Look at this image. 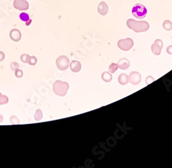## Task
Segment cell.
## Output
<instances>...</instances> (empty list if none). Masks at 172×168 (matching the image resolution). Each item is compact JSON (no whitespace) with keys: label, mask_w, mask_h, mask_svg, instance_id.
<instances>
[{"label":"cell","mask_w":172,"mask_h":168,"mask_svg":"<svg viewBox=\"0 0 172 168\" xmlns=\"http://www.w3.org/2000/svg\"><path fill=\"white\" fill-rule=\"evenodd\" d=\"M133 41L131 39H121L118 42V46L120 49L123 51H128L133 47Z\"/></svg>","instance_id":"5"},{"label":"cell","mask_w":172,"mask_h":168,"mask_svg":"<svg viewBox=\"0 0 172 168\" xmlns=\"http://www.w3.org/2000/svg\"><path fill=\"white\" fill-rule=\"evenodd\" d=\"M11 69L13 70H17V69H19V65L18 64V63H16V62H13L11 63Z\"/></svg>","instance_id":"20"},{"label":"cell","mask_w":172,"mask_h":168,"mask_svg":"<svg viewBox=\"0 0 172 168\" xmlns=\"http://www.w3.org/2000/svg\"><path fill=\"white\" fill-rule=\"evenodd\" d=\"M154 81H155V79H154V78L153 77V76H148L146 78V84L149 85V84H151V83L153 82Z\"/></svg>","instance_id":"21"},{"label":"cell","mask_w":172,"mask_h":168,"mask_svg":"<svg viewBox=\"0 0 172 168\" xmlns=\"http://www.w3.org/2000/svg\"><path fill=\"white\" fill-rule=\"evenodd\" d=\"M2 121H3V116L1 114H0V122H2Z\"/></svg>","instance_id":"27"},{"label":"cell","mask_w":172,"mask_h":168,"mask_svg":"<svg viewBox=\"0 0 172 168\" xmlns=\"http://www.w3.org/2000/svg\"><path fill=\"white\" fill-rule=\"evenodd\" d=\"M19 18L21 20L24 21L26 22V26H29V25L31 24V23L32 22V20L30 19L29 15L26 13H21V14L19 15Z\"/></svg>","instance_id":"13"},{"label":"cell","mask_w":172,"mask_h":168,"mask_svg":"<svg viewBox=\"0 0 172 168\" xmlns=\"http://www.w3.org/2000/svg\"><path fill=\"white\" fill-rule=\"evenodd\" d=\"M42 117H43V114H42V112H41V110H37L35 114V120L37 121H40L41 119H42Z\"/></svg>","instance_id":"17"},{"label":"cell","mask_w":172,"mask_h":168,"mask_svg":"<svg viewBox=\"0 0 172 168\" xmlns=\"http://www.w3.org/2000/svg\"><path fill=\"white\" fill-rule=\"evenodd\" d=\"M30 59H31V56L27 54H23L21 56V60L24 63H29Z\"/></svg>","instance_id":"19"},{"label":"cell","mask_w":172,"mask_h":168,"mask_svg":"<svg viewBox=\"0 0 172 168\" xmlns=\"http://www.w3.org/2000/svg\"><path fill=\"white\" fill-rule=\"evenodd\" d=\"M37 60L35 56H31V59H30V61L28 64L32 65V66H34V65H35L37 64Z\"/></svg>","instance_id":"22"},{"label":"cell","mask_w":172,"mask_h":168,"mask_svg":"<svg viewBox=\"0 0 172 168\" xmlns=\"http://www.w3.org/2000/svg\"><path fill=\"white\" fill-rule=\"evenodd\" d=\"M14 118H15V119H13V116H12V117H11V122L13 124H19V122H17V121H19V120H18V118L16 117V116H14Z\"/></svg>","instance_id":"24"},{"label":"cell","mask_w":172,"mask_h":168,"mask_svg":"<svg viewBox=\"0 0 172 168\" xmlns=\"http://www.w3.org/2000/svg\"><path fill=\"white\" fill-rule=\"evenodd\" d=\"M10 37L13 41H19L21 38V33L18 29H13L10 32Z\"/></svg>","instance_id":"9"},{"label":"cell","mask_w":172,"mask_h":168,"mask_svg":"<svg viewBox=\"0 0 172 168\" xmlns=\"http://www.w3.org/2000/svg\"><path fill=\"white\" fill-rule=\"evenodd\" d=\"M128 26L136 32H142V31H145L148 29L149 26L145 21L143 22L136 23L134 21L129 20L128 22Z\"/></svg>","instance_id":"3"},{"label":"cell","mask_w":172,"mask_h":168,"mask_svg":"<svg viewBox=\"0 0 172 168\" xmlns=\"http://www.w3.org/2000/svg\"><path fill=\"white\" fill-rule=\"evenodd\" d=\"M118 66L120 69L121 70H126L129 67L130 62L129 59H126V58H122L118 61Z\"/></svg>","instance_id":"10"},{"label":"cell","mask_w":172,"mask_h":168,"mask_svg":"<svg viewBox=\"0 0 172 168\" xmlns=\"http://www.w3.org/2000/svg\"><path fill=\"white\" fill-rule=\"evenodd\" d=\"M56 64L60 70H66L69 67L70 61L66 56H60L56 61Z\"/></svg>","instance_id":"4"},{"label":"cell","mask_w":172,"mask_h":168,"mask_svg":"<svg viewBox=\"0 0 172 168\" xmlns=\"http://www.w3.org/2000/svg\"><path fill=\"white\" fill-rule=\"evenodd\" d=\"M68 89H69V85L67 82L56 81L53 85V91L56 95L59 96H64L66 95Z\"/></svg>","instance_id":"1"},{"label":"cell","mask_w":172,"mask_h":168,"mask_svg":"<svg viewBox=\"0 0 172 168\" xmlns=\"http://www.w3.org/2000/svg\"><path fill=\"white\" fill-rule=\"evenodd\" d=\"M147 8L145 6L140 4H136L132 8V14L138 19H143L147 15Z\"/></svg>","instance_id":"2"},{"label":"cell","mask_w":172,"mask_h":168,"mask_svg":"<svg viewBox=\"0 0 172 168\" xmlns=\"http://www.w3.org/2000/svg\"><path fill=\"white\" fill-rule=\"evenodd\" d=\"M163 27L165 30L167 31H170V30L172 29V24L171 21H165L164 23H163Z\"/></svg>","instance_id":"16"},{"label":"cell","mask_w":172,"mask_h":168,"mask_svg":"<svg viewBox=\"0 0 172 168\" xmlns=\"http://www.w3.org/2000/svg\"><path fill=\"white\" fill-rule=\"evenodd\" d=\"M13 6L19 11H26L29 8V3L26 0H14Z\"/></svg>","instance_id":"6"},{"label":"cell","mask_w":172,"mask_h":168,"mask_svg":"<svg viewBox=\"0 0 172 168\" xmlns=\"http://www.w3.org/2000/svg\"><path fill=\"white\" fill-rule=\"evenodd\" d=\"M118 82L122 86H125L129 82V76L127 75L126 74H121L118 76Z\"/></svg>","instance_id":"12"},{"label":"cell","mask_w":172,"mask_h":168,"mask_svg":"<svg viewBox=\"0 0 172 168\" xmlns=\"http://www.w3.org/2000/svg\"><path fill=\"white\" fill-rule=\"evenodd\" d=\"M167 52L169 54H172V45L171 46H169L167 48Z\"/></svg>","instance_id":"25"},{"label":"cell","mask_w":172,"mask_h":168,"mask_svg":"<svg viewBox=\"0 0 172 168\" xmlns=\"http://www.w3.org/2000/svg\"><path fill=\"white\" fill-rule=\"evenodd\" d=\"M163 47V43L160 39H156L151 46V51L155 55H160Z\"/></svg>","instance_id":"7"},{"label":"cell","mask_w":172,"mask_h":168,"mask_svg":"<svg viewBox=\"0 0 172 168\" xmlns=\"http://www.w3.org/2000/svg\"><path fill=\"white\" fill-rule=\"evenodd\" d=\"M8 102V99L6 96H3L2 94L0 93V104H6Z\"/></svg>","instance_id":"18"},{"label":"cell","mask_w":172,"mask_h":168,"mask_svg":"<svg viewBox=\"0 0 172 168\" xmlns=\"http://www.w3.org/2000/svg\"><path fill=\"white\" fill-rule=\"evenodd\" d=\"M118 66L116 64H114V63H112L110 66H109V71L111 73H114L116 70H118Z\"/></svg>","instance_id":"15"},{"label":"cell","mask_w":172,"mask_h":168,"mask_svg":"<svg viewBox=\"0 0 172 168\" xmlns=\"http://www.w3.org/2000/svg\"><path fill=\"white\" fill-rule=\"evenodd\" d=\"M15 76L17 77H21L23 76V72L21 70L17 69V70H15Z\"/></svg>","instance_id":"23"},{"label":"cell","mask_w":172,"mask_h":168,"mask_svg":"<svg viewBox=\"0 0 172 168\" xmlns=\"http://www.w3.org/2000/svg\"><path fill=\"white\" fill-rule=\"evenodd\" d=\"M141 81V75L138 72H131L129 75V82L134 86L138 85Z\"/></svg>","instance_id":"8"},{"label":"cell","mask_w":172,"mask_h":168,"mask_svg":"<svg viewBox=\"0 0 172 168\" xmlns=\"http://www.w3.org/2000/svg\"><path fill=\"white\" fill-rule=\"evenodd\" d=\"M101 78L103 81L108 83L112 80V75L110 72H103V74H102Z\"/></svg>","instance_id":"14"},{"label":"cell","mask_w":172,"mask_h":168,"mask_svg":"<svg viewBox=\"0 0 172 168\" xmlns=\"http://www.w3.org/2000/svg\"><path fill=\"white\" fill-rule=\"evenodd\" d=\"M70 69L73 72H78L81 70V64L78 61H72L70 64Z\"/></svg>","instance_id":"11"},{"label":"cell","mask_w":172,"mask_h":168,"mask_svg":"<svg viewBox=\"0 0 172 168\" xmlns=\"http://www.w3.org/2000/svg\"><path fill=\"white\" fill-rule=\"evenodd\" d=\"M4 57H5V54H4V52H0V61L4 60Z\"/></svg>","instance_id":"26"}]
</instances>
